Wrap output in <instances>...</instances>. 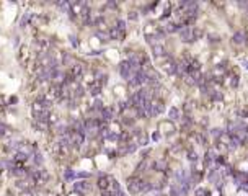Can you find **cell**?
<instances>
[{
	"mask_svg": "<svg viewBox=\"0 0 248 196\" xmlns=\"http://www.w3.org/2000/svg\"><path fill=\"white\" fill-rule=\"evenodd\" d=\"M180 38H181L183 43H193L194 41V30L189 26H183L181 30H180Z\"/></svg>",
	"mask_w": 248,
	"mask_h": 196,
	"instance_id": "obj_1",
	"label": "cell"
},
{
	"mask_svg": "<svg viewBox=\"0 0 248 196\" xmlns=\"http://www.w3.org/2000/svg\"><path fill=\"white\" fill-rule=\"evenodd\" d=\"M119 74H121V77H122V79H126L127 82H129L131 79H132L134 75H135L134 72H132V69H131V64L127 62V61H124L121 66H119Z\"/></svg>",
	"mask_w": 248,
	"mask_h": 196,
	"instance_id": "obj_2",
	"label": "cell"
},
{
	"mask_svg": "<svg viewBox=\"0 0 248 196\" xmlns=\"http://www.w3.org/2000/svg\"><path fill=\"white\" fill-rule=\"evenodd\" d=\"M141 185H142V180H139V178H129V182H127V188H129L131 194H134V196L142 194Z\"/></svg>",
	"mask_w": 248,
	"mask_h": 196,
	"instance_id": "obj_3",
	"label": "cell"
},
{
	"mask_svg": "<svg viewBox=\"0 0 248 196\" xmlns=\"http://www.w3.org/2000/svg\"><path fill=\"white\" fill-rule=\"evenodd\" d=\"M85 142V136L82 133H77V131H72L70 134V146H74L75 149H78V147H82V144Z\"/></svg>",
	"mask_w": 248,
	"mask_h": 196,
	"instance_id": "obj_4",
	"label": "cell"
},
{
	"mask_svg": "<svg viewBox=\"0 0 248 196\" xmlns=\"http://www.w3.org/2000/svg\"><path fill=\"white\" fill-rule=\"evenodd\" d=\"M165 110V105L162 101H152L150 103V116H158L163 113Z\"/></svg>",
	"mask_w": 248,
	"mask_h": 196,
	"instance_id": "obj_5",
	"label": "cell"
},
{
	"mask_svg": "<svg viewBox=\"0 0 248 196\" xmlns=\"http://www.w3.org/2000/svg\"><path fill=\"white\" fill-rule=\"evenodd\" d=\"M113 116H114V111L111 110V108H103L101 111H100V119H101V123L103 121H111L113 119Z\"/></svg>",
	"mask_w": 248,
	"mask_h": 196,
	"instance_id": "obj_6",
	"label": "cell"
},
{
	"mask_svg": "<svg viewBox=\"0 0 248 196\" xmlns=\"http://www.w3.org/2000/svg\"><path fill=\"white\" fill-rule=\"evenodd\" d=\"M83 74V66L82 64H75V66H72L70 69V77L72 79H80Z\"/></svg>",
	"mask_w": 248,
	"mask_h": 196,
	"instance_id": "obj_7",
	"label": "cell"
},
{
	"mask_svg": "<svg viewBox=\"0 0 248 196\" xmlns=\"http://www.w3.org/2000/svg\"><path fill=\"white\" fill-rule=\"evenodd\" d=\"M98 188H100V190H103V191L110 190V177H106V175H100Z\"/></svg>",
	"mask_w": 248,
	"mask_h": 196,
	"instance_id": "obj_8",
	"label": "cell"
},
{
	"mask_svg": "<svg viewBox=\"0 0 248 196\" xmlns=\"http://www.w3.org/2000/svg\"><path fill=\"white\" fill-rule=\"evenodd\" d=\"M245 33H243V31H235L234 33V38H232V41L235 43V44H243V43H245Z\"/></svg>",
	"mask_w": 248,
	"mask_h": 196,
	"instance_id": "obj_9",
	"label": "cell"
},
{
	"mask_svg": "<svg viewBox=\"0 0 248 196\" xmlns=\"http://www.w3.org/2000/svg\"><path fill=\"white\" fill-rule=\"evenodd\" d=\"M183 28V25H178V23H167L165 25V33H175V31H180Z\"/></svg>",
	"mask_w": 248,
	"mask_h": 196,
	"instance_id": "obj_10",
	"label": "cell"
},
{
	"mask_svg": "<svg viewBox=\"0 0 248 196\" xmlns=\"http://www.w3.org/2000/svg\"><path fill=\"white\" fill-rule=\"evenodd\" d=\"M108 34H110V38H111V39H118V41H121V39L124 38V33H122V31L116 30L114 26L110 30V33H108Z\"/></svg>",
	"mask_w": 248,
	"mask_h": 196,
	"instance_id": "obj_11",
	"label": "cell"
},
{
	"mask_svg": "<svg viewBox=\"0 0 248 196\" xmlns=\"http://www.w3.org/2000/svg\"><path fill=\"white\" fill-rule=\"evenodd\" d=\"M152 47H154V56H155V57H162V56H165V47H163L162 44H155Z\"/></svg>",
	"mask_w": 248,
	"mask_h": 196,
	"instance_id": "obj_12",
	"label": "cell"
},
{
	"mask_svg": "<svg viewBox=\"0 0 248 196\" xmlns=\"http://www.w3.org/2000/svg\"><path fill=\"white\" fill-rule=\"evenodd\" d=\"M154 169L157 170V172H163V170H167V162L165 160H157L154 163Z\"/></svg>",
	"mask_w": 248,
	"mask_h": 196,
	"instance_id": "obj_13",
	"label": "cell"
},
{
	"mask_svg": "<svg viewBox=\"0 0 248 196\" xmlns=\"http://www.w3.org/2000/svg\"><path fill=\"white\" fill-rule=\"evenodd\" d=\"M168 116H170V119H173V121H175V119H180V110H178V108H170V111H168Z\"/></svg>",
	"mask_w": 248,
	"mask_h": 196,
	"instance_id": "obj_14",
	"label": "cell"
},
{
	"mask_svg": "<svg viewBox=\"0 0 248 196\" xmlns=\"http://www.w3.org/2000/svg\"><path fill=\"white\" fill-rule=\"evenodd\" d=\"M100 92H101V85H100L98 82H95L93 85H90V93H91V95H95V97H97Z\"/></svg>",
	"mask_w": 248,
	"mask_h": 196,
	"instance_id": "obj_15",
	"label": "cell"
},
{
	"mask_svg": "<svg viewBox=\"0 0 248 196\" xmlns=\"http://www.w3.org/2000/svg\"><path fill=\"white\" fill-rule=\"evenodd\" d=\"M11 173H13L15 177H25V175H26V170L21 169V167H15V169H11Z\"/></svg>",
	"mask_w": 248,
	"mask_h": 196,
	"instance_id": "obj_16",
	"label": "cell"
},
{
	"mask_svg": "<svg viewBox=\"0 0 248 196\" xmlns=\"http://www.w3.org/2000/svg\"><path fill=\"white\" fill-rule=\"evenodd\" d=\"M87 188H88V185H87L85 182H78V183H75V185H74L75 191H85Z\"/></svg>",
	"mask_w": 248,
	"mask_h": 196,
	"instance_id": "obj_17",
	"label": "cell"
},
{
	"mask_svg": "<svg viewBox=\"0 0 248 196\" xmlns=\"http://www.w3.org/2000/svg\"><path fill=\"white\" fill-rule=\"evenodd\" d=\"M91 108H93V111H98V113H100V111H101L105 106H103L101 100H95V103H93V106H91Z\"/></svg>",
	"mask_w": 248,
	"mask_h": 196,
	"instance_id": "obj_18",
	"label": "cell"
},
{
	"mask_svg": "<svg viewBox=\"0 0 248 196\" xmlns=\"http://www.w3.org/2000/svg\"><path fill=\"white\" fill-rule=\"evenodd\" d=\"M116 30H119V31H126V23H124V20H118V21H116Z\"/></svg>",
	"mask_w": 248,
	"mask_h": 196,
	"instance_id": "obj_19",
	"label": "cell"
},
{
	"mask_svg": "<svg viewBox=\"0 0 248 196\" xmlns=\"http://www.w3.org/2000/svg\"><path fill=\"white\" fill-rule=\"evenodd\" d=\"M214 159H215V157H214V152L209 150V152L206 154V160H204V162H206V165H211V163L214 162Z\"/></svg>",
	"mask_w": 248,
	"mask_h": 196,
	"instance_id": "obj_20",
	"label": "cell"
},
{
	"mask_svg": "<svg viewBox=\"0 0 248 196\" xmlns=\"http://www.w3.org/2000/svg\"><path fill=\"white\" fill-rule=\"evenodd\" d=\"M64 177H65V180H74V178H77V173L74 170H65Z\"/></svg>",
	"mask_w": 248,
	"mask_h": 196,
	"instance_id": "obj_21",
	"label": "cell"
},
{
	"mask_svg": "<svg viewBox=\"0 0 248 196\" xmlns=\"http://www.w3.org/2000/svg\"><path fill=\"white\" fill-rule=\"evenodd\" d=\"M57 7L61 10H64V11H70V3H67V2H59Z\"/></svg>",
	"mask_w": 248,
	"mask_h": 196,
	"instance_id": "obj_22",
	"label": "cell"
},
{
	"mask_svg": "<svg viewBox=\"0 0 248 196\" xmlns=\"http://www.w3.org/2000/svg\"><path fill=\"white\" fill-rule=\"evenodd\" d=\"M147 141H149V137H147L145 134H142V133L139 134V141H137V144H141V146H145Z\"/></svg>",
	"mask_w": 248,
	"mask_h": 196,
	"instance_id": "obj_23",
	"label": "cell"
},
{
	"mask_svg": "<svg viewBox=\"0 0 248 196\" xmlns=\"http://www.w3.org/2000/svg\"><path fill=\"white\" fill-rule=\"evenodd\" d=\"M15 159H17L18 162H25L26 159H28V154H25V152H18V154H17V157H15Z\"/></svg>",
	"mask_w": 248,
	"mask_h": 196,
	"instance_id": "obj_24",
	"label": "cell"
},
{
	"mask_svg": "<svg viewBox=\"0 0 248 196\" xmlns=\"http://www.w3.org/2000/svg\"><path fill=\"white\" fill-rule=\"evenodd\" d=\"M62 62H64V66H72V57H70V54H64Z\"/></svg>",
	"mask_w": 248,
	"mask_h": 196,
	"instance_id": "obj_25",
	"label": "cell"
},
{
	"mask_svg": "<svg viewBox=\"0 0 248 196\" xmlns=\"http://www.w3.org/2000/svg\"><path fill=\"white\" fill-rule=\"evenodd\" d=\"M33 160H34V163H36V165H39V163H43V155L41 154H39V152H36V154L33 155Z\"/></svg>",
	"mask_w": 248,
	"mask_h": 196,
	"instance_id": "obj_26",
	"label": "cell"
},
{
	"mask_svg": "<svg viewBox=\"0 0 248 196\" xmlns=\"http://www.w3.org/2000/svg\"><path fill=\"white\" fill-rule=\"evenodd\" d=\"M188 159H189L191 162H196V160H198V154H196L194 150H189V152H188Z\"/></svg>",
	"mask_w": 248,
	"mask_h": 196,
	"instance_id": "obj_27",
	"label": "cell"
},
{
	"mask_svg": "<svg viewBox=\"0 0 248 196\" xmlns=\"http://www.w3.org/2000/svg\"><path fill=\"white\" fill-rule=\"evenodd\" d=\"M196 196H207V191L204 188H198L196 190Z\"/></svg>",
	"mask_w": 248,
	"mask_h": 196,
	"instance_id": "obj_28",
	"label": "cell"
},
{
	"mask_svg": "<svg viewBox=\"0 0 248 196\" xmlns=\"http://www.w3.org/2000/svg\"><path fill=\"white\" fill-rule=\"evenodd\" d=\"M230 85H232V87H237V85H238V75H232Z\"/></svg>",
	"mask_w": 248,
	"mask_h": 196,
	"instance_id": "obj_29",
	"label": "cell"
},
{
	"mask_svg": "<svg viewBox=\"0 0 248 196\" xmlns=\"http://www.w3.org/2000/svg\"><path fill=\"white\" fill-rule=\"evenodd\" d=\"M28 20H30V15H23V18H21V21H20V26H25L26 25V21H28Z\"/></svg>",
	"mask_w": 248,
	"mask_h": 196,
	"instance_id": "obj_30",
	"label": "cell"
},
{
	"mask_svg": "<svg viewBox=\"0 0 248 196\" xmlns=\"http://www.w3.org/2000/svg\"><path fill=\"white\" fill-rule=\"evenodd\" d=\"M98 36H100V38H103V41L110 39V34H108V33H103V31H98Z\"/></svg>",
	"mask_w": 248,
	"mask_h": 196,
	"instance_id": "obj_31",
	"label": "cell"
},
{
	"mask_svg": "<svg viewBox=\"0 0 248 196\" xmlns=\"http://www.w3.org/2000/svg\"><path fill=\"white\" fill-rule=\"evenodd\" d=\"M5 133H7V126L0 123V137H2V136H5Z\"/></svg>",
	"mask_w": 248,
	"mask_h": 196,
	"instance_id": "obj_32",
	"label": "cell"
},
{
	"mask_svg": "<svg viewBox=\"0 0 248 196\" xmlns=\"http://www.w3.org/2000/svg\"><path fill=\"white\" fill-rule=\"evenodd\" d=\"M222 134H224V133H222L221 129H212V136H214V137H221Z\"/></svg>",
	"mask_w": 248,
	"mask_h": 196,
	"instance_id": "obj_33",
	"label": "cell"
},
{
	"mask_svg": "<svg viewBox=\"0 0 248 196\" xmlns=\"http://www.w3.org/2000/svg\"><path fill=\"white\" fill-rule=\"evenodd\" d=\"M70 44L74 46V47H77V46H78V43H77V38H75V36H72V38H70Z\"/></svg>",
	"mask_w": 248,
	"mask_h": 196,
	"instance_id": "obj_34",
	"label": "cell"
},
{
	"mask_svg": "<svg viewBox=\"0 0 248 196\" xmlns=\"http://www.w3.org/2000/svg\"><path fill=\"white\" fill-rule=\"evenodd\" d=\"M77 177H78V178H88V177H90V173H87V172L83 173V172H82V173H77Z\"/></svg>",
	"mask_w": 248,
	"mask_h": 196,
	"instance_id": "obj_35",
	"label": "cell"
},
{
	"mask_svg": "<svg viewBox=\"0 0 248 196\" xmlns=\"http://www.w3.org/2000/svg\"><path fill=\"white\" fill-rule=\"evenodd\" d=\"M111 196H126V194H124L121 190H118V191H114V193H111Z\"/></svg>",
	"mask_w": 248,
	"mask_h": 196,
	"instance_id": "obj_36",
	"label": "cell"
},
{
	"mask_svg": "<svg viewBox=\"0 0 248 196\" xmlns=\"http://www.w3.org/2000/svg\"><path fill=\"white\" fill-rule=\"evenodd\" d=\"M129 18H131V20H137L139 17L135 15V11H131V13H129Z\"/></svg>",
	"mask_w": 248,
	"mask_h": 196,
	"instance_id": "obj_37",
	"label": "cell"
},
{
	"mask_svg": "<svg viewBox=\"0 0 248 196\" xmlns=\"http://www.w3.org/2000/svg\"><path fill=\"white\" fill-rule=\"evenodd\" d=\"M152 137H154V141H158V139H160V134H157V133H155L154 136H152Z\"/></svg>",
	"mask_w": 248,
	"mask_h": 196,
	"instance_id": "obj_38",
	"label": "cell"
},
{
	"mask_svg": "<svg viewBox=\"0 0 248 196\" xmlns=\"http://www.w3.org/2000/svg\"><path fill=\"white\" fill-rule=\"evenodd\" d=\"M245 69H248V62H245Z\"/></svg>",
	"mask_w": 248,
	"mask_h": 196,
	"instance_id": "obj_39",
	"label": "cell"
}]
</instances>
